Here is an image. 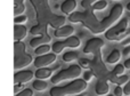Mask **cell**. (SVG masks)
<instances>
[{"label": "cell", "mask_w": 130, "mask_h": 96, "mask_svg": "<svg viewBox=\"0 0 130 96\" xmlns=\"http://www.w3.org/2000/svg\"><path fill=\"white\" fill-rule=\"evenodd\" d=\"M122 14H123V6L120 4H117L111 9L110 14L102 21L97 20L91 7L87 8L85 11H74V13H72L69 16V20L72 23H81L91 33L99 34L103 33V32H106L110 28H112V25L121 17Z\"/></svg>", "instance_id": "1"}, {"label": "cell", "mask_w": 130, "mask_h": 96, "mask_svg": "<svg viewBox=\"0 0 130 96\" xmlns=\"http://www.w3.org/2000/svg\"><path fill=\"white\" fill-rule=\"evenodd\" d=\"M30 2L32 4L34 10H36L37 21L39 24H43L47 26L50 25L55 30L65 24L66 17L53 13L48 0H30Z\"/></svg>", "instance_id": "2"}, {"label": "cell", "mask_w": 130, "mask_h": 96, "mask_svg": "<svg viewBox=\"0 0 130 96\" xmlns=\"http://www.w3.org/2000/svg\"><path fill=\"white\" fill-rule=\"evenodd\" d=\"M87 81L83 79H74L65 86H56L50 89V96H67V95H79L87 89Z\"/></svg>", "instance_id": "3"}, {"label": "cell", "mask_w": 130, "mask_h": 96, "mask_svg": "<svg viewBox=\"0 0 130 96\" xmlns=\"http://www.w3.org/2000/svg\"><path fill=\"white\" fill-rule=\"evenodd\" d=\"M33 62V58L26 53V46L22 41H15L14 44V69L17 71L29 66Z\"/></svg>", "instance_id": "4"}, {"label": "cell", "mask_w": 130, "mask_h": 96, "mask_svg": "<svg viewBox=\"0 0 130 96\" xmlns=\"http://www.w3.org/2000/svg\"><path fill=\"white\" fill-rule=\"evenodd\" d=\"M130 37V28H128V18H122L118 24L105 32V38L111 41H122Z\"/></svg>", "instance_id": "5"}, {"label": "cell", "mask_w": 130, "mask_h": 96, "mask_svg": "<svg viewBox=\"0 0 130 96\" xmlns=\"http://www.w3.org/2000/svg\"><path fill=\"white\" fill-rule=\"evenodd\" d=\"M81 72H82V70H81L80 65L73 64L71 66L66 67V69L61 70L59 72H57L52 78V83L54 85H57V84L65 81V80H74V79H78L81 76Z\"/></svg>", "instance_id": "6"}, {"label": "cell", "mask_w": 130, "mask_h": 96, "mask_svg": "<svg viewBox=\"0 0 130 96\" xmlns=\"http://www.w3.org/2000/svg\"><path fill=\"white\" fill-rule=\"evenodd\" d=\"M80 45H81L80 39L75 36H71L63 41H56V43H54V45L52 46V49L57 55V54H61L63 51V49L65 48H78Z\"/></svg>", "instance_id": "7"}, {"label": "cell", "mask_w": 130, "mask_h": 96, "mask_svg": "<svg viewBox=\"0 0 130 96\" xmlns=\"http://www.w3.org/2000/svg\"><path fill=\"white\" fill-rule=\"evenodd\" d=\"M104 47V41L101 38H91L87 41L85 48H83V53L85 54H94L96 51L102 50Z\"/></svg>", "instance_id": "8"}, {"label": "cell", "mask_w": 130, "mask_h": 96, "mask_svg": "<svg viewBox=\"0 0 130 96\" xmlns=\"http://www.w3.org/2000/svg\"><path fill=\"white\" fill-rule=\"evenodd\" d=\"M55 61H56V54L48 53V54H45V55H40V56H38V57H36L33 63H34V65H36V67L40 69V67H46V66H48V65L53 64Z\"/></svg>", "instance_id": "9"}, {"label": "cell", "mask_w": 130, "mask_h": 96, "mask_svg": "<svg viewBox=\"0 0 130 96\" xmlns=\"http://www.w3.org/2000/svg\"><path fill=\"white\" fill-rule=\"evenodd\" d=\"M34 73L30 70H24V71H18L14 74V83L15 84H25L29 83L33 79Z\"/></svg>", "instance_id": "10"}, {"label": "cell", "mask_w": 130, "mask_h": 96, "mask_svg": "<svg viewBox=\"0 0 130 96\" xmlns=\"http://www.w3.org/2000/svg\"><path fill=\"white\" fill-rule=\"evenodd\" d=\"M74 32V28L72 25H63V26L58 28L55 30L54 36L57 38H69L73 34Z\"/></svg>", "instance_id": "11"}, {"label": "cell", "mask_w": 130, "mask_h": 96, "mask_svg": "<svg viewBox=\"0 0 130 96\" xmlns=\"http://www.w3.org/2000/svg\"><path fill=\"white\" fill-rule=\"evenodd\" d=\"M27 36V29L22 24H15L14 26V40L22 41Z\"/></svg>", "instance_id": "12"}, {"label": "cell", "mask_w": 130, "mask_h": 96, "mask_svg": "<svg viewBox=\"0 0 130 96\" xmlns=\"http://www.w3.org/2000/svg\"><path fill=\"white\" fill-rule=\"evenodd\" d=\"M50 41H52V37L48 36V33H47V34H42V36H40V37L33 38L30 41V46H31L32 48H37V47H39V46L48 45V43H50Z\"/></svg>", "instance_id": "13"}, {"label": "cell", "mask_w": 130, "mask_h": 96, "mask_svg": "<svg viewBox=\"0 0 130 96\" xmlns=\"http://www.w3.org/2000/svg\"><path fill=\"white\" fill-rule=\"evenodd\" d=\"M76 8V1L75 0H65L63 4L61 5V10L65 15H71L74 13Z\"/></svg>", "instance_id": "14"}, {"label": "cell", "mask_w": 130, "mask_h": 96, "mask_svg": "<svg viewBox=\"0 0 130 96\" xmlns=\"http://www.w3.org/2000/svg\"><path fill=\"white\" fill-rule=\"evenodd\" d=\"M108 90H110V86H108L107 81L106 80H98L96 84V87H95V92L97 95L99 96H104L106 94H108Z\"/></svg>", "instance_id": "15"}, {"label": "cell", "mask_w": 130, "mask_h": 96, "mask_svg": "<svg viewBox=\"0 0 130 96\" xmlns=\"http://www.w3.org/2000/svg\"><path fill=\"white\" fill-rule=\"evenodd\" d=\"M37 79H40V80H46V79L50 78L53 76V70L48 69V67H40L34 73Z\"/></svg>", "instance_id": "16"}, {"label": "cell", "mask_w": 130, "mask_h": 96, "mask_svg": "<svg viewBox=\"0 0 130 96\" xmlns=\"http://www.w3.org/2000/svg\"><path fill=\"white\" fill-rule=\"evenodd\" d=\"M120 58H121L120 50L119 49H113L110 55L106 57V63H108V64H115V63H118L120 61Z\"/></svg>", "instance_id": "17"}, {"label": "cell", "mask_w": 130, "mask_h": 96, "mask_svg": "<svg viewBox=\"0 0 130 96\" xmlns=\"http://www.w3.org/2000/svg\"><path fill=\"white\" fill-rule=\"evenodd\" d=\"M111 83L115 84V85L118 86H121V85H126L127 83L129 81V77L126 76V74H122V76H114V74H112V77L110 78Z\"/></svg>", "instance_id": "18"}, {"label": "cell", "mask_w": 130, "mask_h": 96, "mask_svg": "<svg viewBox=\"0 0 130 96\" xmlns=\"http://www.w3.org/2000/svg\"><path fill=\"white\" fill-rule=\"evenodd\" d=\"M47 25L43 24H38L36 26H32V29L30 30V33L33 36H42V34H47Z\"/></svg>", "instance_id": "19"}, {"label": "cell", "mask_w": 130, "mask_h": 96, "mask_svg": "<svg viewBox=\"0 0 130 96\" xmlns=\"http://www.w3.org/2000/svg\"><path fill=\"white\" fill-rule=\"evenodd\" d=\"M32 87H33L36 90H38V92H43L45 89H47L48 84L46 83L45 80L37 79L36 81H33V84H32Z\"/></svg>", "instance_id": "20"}, {"label": "cell", "mask_w": 130, "mask_h": 96, "mask_svg": "<svg viewBox=\"0 0 130 96\" xmlns=\"http://www.w3.org/2000/svg\"><path fill=\"white\" fill-rule=\"evenodd\" d=\"M79 55L75 51H66L63 55V61L64 62H73V61L78 60Z\"/></svg>", "instance_id": "21"}, {"label": "cell", "mask_w": 130, "mask_h": 96, "mask_svg": "<svg viewBox=\"0 0 130 96\" xmlns=\"http://www.w3.org/2000/svg\"><path fill=\"white\" fill-rule=\"evenodd\" d=\"M52 49L49 45H42V46H39V47L36 48V55L40 56V55H45V54H48L49 53V50Z\"/></svg>", "instance_id": "22"}, {"label": "cell", "mask_w": 130, "mask_h": 96, "mask_svg": "<svg viewBox=\"0 0 130 96\" xmlns=\"http://www.w3.org/2000/svg\"><path fill=\"white\" fill-rule=\"evenodd\" d=\"M106 6H107V1L106 0H98L97 2H95L94 5L91 6L92 10H103V9L106 8Z\"/></svg>", "instance_id": "23"}, {"label": "cell", "mask_w": 130, "mask_h": 96, "mask_svg": "<svg viewBox=\"0 0 130 96\" xmlns=\"http://www.w3.org/2000/svg\"><path fill=\"white\" fill-rule=\"evenodd\" d=\"M24 10H25L24 4L15 5V6H14V15H15V17H16V16H20L21 14H23V13H24Z\"/></svg>", "instance_id": "24"}, {"label": "cell", "mask_w": 130, "mask_h": 96, "mask_svg": "<svg viewBox=\"0 0 130 96\" xmlns=\"http://www.w3.org/2000/svg\"><path fill=\"white\" fill-rule=\"evenodd\" d=\"M124 65H122V64H117L115 65V67L113 69V74L114 76H122L123 74V72H124Z\"/></svg>", "instance_id": "25"}, {"label": "cell", "mask_w": 130, "mask_h": 96, "mask_svg": "<svg viewBox=\"0 0 130 96\" xmlns=\"http://www.w3.org/2000/svg\"><path fill=\"white\" fill-rule=\"evenodd\" d=\"M15 96H33V90L30 89V88H24L20 93H17Z\"/></svg>", "instance_id": "26"}, {"label": "cell", "mask_w": 130, "mask_h": 96, "mask_svg": "<svg viewBox=\"0 0 130 96\" xmlns=\"http://www.w3.org/2000/svg\"><path fill=\"white\" fill-rule=\"evenodd\" d=\"M97 1H98V0H82V1H81V6L85 9H87V8H90V7Z\"/></svg>", "instance_id": "27"}, {"label": "cell", "mask_w": 130, "mask_h": 96, "mask_svg": "<svg viewBox=\"0 0 130 96\" xmlns=\"http://www.w3.org/2000/svg\"><path fill=\"white\" fill-rule=\"evenodd\" d=\"M26 21H27V17L25 15L16 16V17L14 18V23H15V24H23V23H25Z\"/></svg>", "instance_id": "28"}, {"label": "cell", "mask_w": 130, "mask_h": 96, "mask_svg": "<svg viewBox=\"0 0 130 96\" xmlns=\"http://www.w3.org/2000/svg\"><path fill=\"white\" fill-rule=\"evenodd\" d=\"M89 63H90V61L88 58H80L79 60V65L81 67H83V69L89 70Z\"/></svg>", "instance_id": "29"}, {"label": "cell", "mask_w": 130, "mask_h": 96, "mask_svg": "<svg viewBox=\"0 0 130 96\" xmlns=\"http://www.w3.org/2000/svg\"><path fill=\"white\" fill-rule=\"evenodd\" d=\"M92 78H94V73H92L90 70H87L86 72H83V80L85 81L88 83V81H90Z\"/></svg>", "instance_id": "30"}, {"label": "cell", "mask_w": 130, "mask_h": 96, "mask_svg": "<svg viewBox=\"0 0 130 96\" xmlns=\"http://www.w3.org/2000/svg\"><path fill=\"white\" fill-rule=\"evenodd\" d=\"M115 96H123L124 93H123V88L121 87V86H117V87L114 88V93H113Z\"/></svg>", "instance_id": "31"}, {"label": "cell", "mask_w": 130, "mask_h": 96, "mask_svg": "<svg viewBox=\"0 0 130 96\" xmlns=\"http://www.w3.org/2000/svg\"><path fill=\"white\" fill-rule=\"evenodd\" d=\"M24 89V87H23V84H15V87H14V93H15V95L17 94V93H20L21 90Z\"/></svg>", "instance_id": "32"}, {"label": "cell", "mask_w": 130, "mask_h": 96, "mask_svg": "<svg viewBox=\"0 0 130 96\" xmlns=\"http://www.w3.org/2000/svg\"><path fill=\"white\" fill-rule=\"evenodd\" d=\"M123 93H124V95H130V80L126 84V85H124V87H123Z\"/></svg>", "instance_id": "33"}, {"label": "cell", "mask_w": 130, "mask_h": 96, "mask_svg": "<svg viewBox=\"0 0 130 96\" xmlns=\"http://www.w3.org/2000/svg\"><path fill=\"white\" fill-rule=\"evenodd\" d=\"M129 54H130V45H129V46H127V47L123 49V55H124V56L129 55Z\"/></svg>", "instance_id": "34"}, {"label": "cell", "mask_w": 130, "mask_h": 96, "mask_svg": "<svg viewBox=\"0 0 130 96\" xmlns=\"http://www.w3.org/2000/svg\"><path fill=\"white\" fill-rule=\"evenodd\" d=\"M122 45H124V46H129L130 45V37L126 38L124 40H122Z\"/></svg>", "instance_id": "35"}, {"label": "cell", "mask_w": 130, "mask_h": 96, "mask_svg": "<svg viewBox=\"0 0 130 96\" xmlns=\"http://www.w3.org/2000/svg\"><path fill=\"white\" fill-rule=\"evenodd\" d=\"M124 67H126V69H129L130 70V58H128V60H126L124 61Z\"/></svg>", "instance_id": "36"}, {"label": "cell", "mask_w": 130, "mask_h": 96, "mask_svg": "<svg viewBox=\"0 0 130 96\" xmlns=\"http://www.w3.org/2000/svg\"><path fill=\"white\" fill-rule=\"evenodd\" d=\"M15 5H20V4H24V0H14Z\"/></svg>", "instance_id": "37"}, {"label": "cell", "mask_w": 130, "mask_h": 96, "mask_svg": "<svg viewBox=\"0 0 130 96\" xmlns=\"http://www.w3.org/2000/svg\"><path fill=\"white\" fill-rule=\"evenodd\" d=\"M127 9H128V10L130 11V2H129V4H128V5H127Z\"/></svg>", "instance_id": "38"}, {"label": "cell", "mask_w": 130, "mask_h": 96, "mask_svg": "<svg viewBox=\"0 0 130 96\" xmlns=\"http://www.w3.org/2000/svg\"><path fill=\"white\" fill-rule=\"evenodd\" d=\"M107 96H115V95H114V94H108Z\"/></svg>", "instance_id": "39"}, {"label": "cell", "mask_w": 130, "mask_h": 96, "mask_svg": "<svg viewBox=\"0 0 130 96\" xmlns=\"http://www.w3.org/2000/svg\"><path fill=\"white\" fill-rule=\"evenodd\" d=\"M75 96H82V95H75Z\"/></svg>", "instance_id": "40"}]
</instances>
